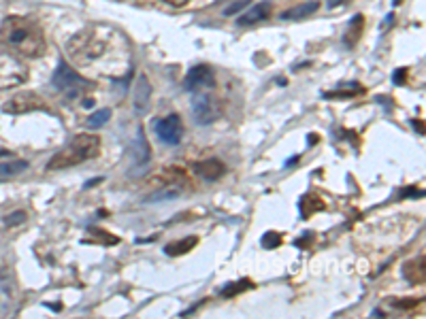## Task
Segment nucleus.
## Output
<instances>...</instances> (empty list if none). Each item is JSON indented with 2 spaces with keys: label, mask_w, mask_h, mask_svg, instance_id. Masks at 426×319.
Masks as SVG:
<instances>
[{
  "label": "nucleus",
  "mask_w": 426,
  "mask_h": 319,
  "mask_svg": "<svg viewBox=\"0 0 426 319\" xmlns=\"http://www.w3.org/2000/svg\"><path fill=\"white\" fill-rule=\"evenodd\" d=\"M70 62L87 72L109 79H121L132 68L130 40L113 26L89 23L66 40Z\"/></svg>",
  "instance_id": "1"
},
{
  "label": "nucleus",
  "mask_w": 426,
  "mask_h": 319,
  "mask_svg": "<svg viewBox=\"0 0 426 319\" xmlns=\"http://www.w3.org/2000/svg\"><path fill=\"white\" fill-rule=\"evenodd\" d=\"M47 49V40L43 28L19 15L4 17L0 23V53L17 57V60H32L40 57Z\"/></svg>",
  "instance_id": "2"
},
{
  "label": "nucleus",
  "mask_w": 426,
  "mask_h": 319,
  "mask_svg": "<svg viewBox=\"0 0 426 319\" xmlns=\"http://www.w3.org/2000/svg\"><path fill=\"white\" fill-rule=\"evenodd\" d=\"M100 153V138L96 134H77L68 140V145L55 153L49 160V170H58V168H68V166H77L81 162L94 160Z\"/></svg>",
  "instance_id": "3"
},
{
  "label": "nucleus",
  "mask_w": 426,
  "mask_h": 319,
  "mask_svg": "<svg viewBox=\"0 0 426 319\" xmlns=\"http://www.w3.org/2000/svg\"><path fill=\"white\" fill-rule=\"evenodd\" d=\"M53 87L60 89L66 98H81L92 89V83L77 74L66 62H60V66L53 72Z\"/></svg>",
  "instance_id": "4"
},
{
  "label": "nucleus",
  "mask_w": 426,
  "mask_h": 319,
  "mask_svg": "<svg viewBox=\"0 0 426 319\" xmlns=\"http://www.w3.org/2000/svg\"><path fill=\"white\" fill-rule=\"evenodd\" d=\"M196 94V91H194ZM192 111H194V119L202 125H209L213 121L219 119L222 115V104L219 100L209 94V91H200L192 98Z\"/></svg>",
  "instance_id": "5"
},
{
  "label": "nucleus",
  "mask_w": 426,
  "mask_h": 319,
  "mask_svg": "<svg viewBox=\"0 0 426 319\" xmlns=\"http://www.w3.org/2000/svg\"><path fill=\"white\" fill-rule=\"evenodd\" d=\"M28 79V68L11 55H4L0 60V89H11L21 85Z\"/></svg>",
  "instance_id": "6"
},
{
  "label": "nucleus",
  "mask_w": 426,
  "mask_h": 319,
  "mask_svg": "<svg viewBox=\"0 0 426 319\" xmlns=\"http://www.w3.org/2000/svg\"><path fill=\"white\" fill-rule=\"evenodd\" d=\"M43 100L34 94V91H26V94H17L13 98H9L2 104V113L6 115H23V113H32L43 108Z\"/></svg>",
  "instance_id": "7"
},
{
  "label": "nucleus",
  "mask_w": 426,
  "mask_h": 319,
  "mask_svg": "<svg viewBox=\"0 0 426 319\" xmlns=\"http://www.w3.org/2000/svg\"><path fill=\"white\" fill-rule=\"evenodd\" d=\"M155 134L162 142L166 145H179L181 136H183V123L181 117L177 113H170L162 119L155 121Z\"/></svg>",
  "instance_id": "8"
},
{
  "label": "nucleus",
  "mask_w": 426,
  "mask_h": 319,
  "mask_svg": "<svg viewBox=\"0 0 426 319\" xmlns=\"http://www.w3.org/2000/svg\"><path fill=\"white\" fill-rule=\"evenodd\" d=\"M183 85H185L187 91H200V89H204V87H211V85H213V70H211V66H207V64L194 66V68L185 74Z\"/></svg>",
  "instance_id": "9"
},
{
  "label": "nucleus",
  "mask_w": 426,
  "mask_h": 319,
  "mask_svg": "<svg viewBox=\"0 0 426 319\" xmlns=\"http://www.w3.org/2000/svg\"><path fill=\"white\" fill-rule=\"evenodd\" d=\"M271 13H273V4H271V2H258V4H253L249 11H245V13L236 19V23H239V26H253V23H260V21H264L266 17H271Z\"/></svg>",
  "instance_id": "10"
},
{
  "label": "nucleus",
  "mask_w": 426,
  "mask_h": 319,
  "mask_svg": "<svg viewBox=\"0 0 426 319\" xmlns=\"http://www.w3.org/2000/svg\"><path fill=\"white\" fill-rule=\"evenodd\" d=\"M194 172H196V177H200L204 181H217L219 177H224L226 166L219 160H204V162L194 164Z\"/></svg>",
  "instance_id": "11"
},
{
  "label": "nucleus",
  "mask_w": 426,
  "mask_h": 319,
  "mask_svg": "<svg viewBox=\"0 0 426 319\" xmlns=\"http://www.w3.org/2000/svg\"><path fill=\"white\" fill-rule=\"evenodd\" d=\"M403 276L411 283V285H422L426 281V268H424V255L407 262L403 266Z\"/></svg>",
  "instance_id": "12"
},
{
  "label": "nucleus",
  "mask_w": 426,
  "mask_h": 319,
  "mask_svg": "<svg viewBox=\"0 0 426 319\" xmlns=\"http://www.w3.org/2000/svg\"><path fill=\"white\" fill-rule=\"evenodd\" d=\"M134 164L136 166H143V164H147V160H149V145H147V138H145V134L138 130L136 132V138H134Z\"/></svg>",
  "instance_id": "13"
},
{
  "label": "nucleus",
  "mask_w": 426,
  "mask_h": 319,
  "mask_svg": "<svg viewBox=\"0 0 426 319\" xmlns=\"http://www.w3.org/2000/svg\"><path fill=\"white\" fill-rule=\"evenodd\" d=\"M298 208H300V215L307 219V217H311L315 211H322V208H324V202H322V198H320V196L307 194V196H302V198H300V202H298Z\"/></svg>",
  "instance_id": "14"
},
{
  "label": "nucleus",
  "mask_w": 426,
  "mask_h": 319,
  "mask_svg": "<svg viewBox=\"0 0 426 319\" xmlns=\"http://www.w3.org/2000/svg\"><path fill=\"white\" fill-rule=\"evenodd\" d=\"M26 168H28L26 160H6V162H0V177H15V174H21Z\"/></svg>",
  "instance_id": "15"
},
{
  "label": "nucleus",
  "mask_w": 426,
  "mask_h": 319,
  "mask_svg": "<svg viewBox=\"0 0 426 319\" xmlns=\"http://www.w3.org/2000/svg\"><path fill=\"white\" fill-rule=\"evenodd\" d=\"M317 2H307V4H300V6H294V9H290V11H285L281 17L283 19H302V17H307V15H311L313 11H317Z\"/></svg>",
  "instance_id": "16"
},
{
  "label": "nucleus",
  "mask_w": 426,
  "mask_h": 319,
  "mask_svg": "<svg viewBox=\"0 0 426 319\" xmlns=\"http://www.w3.org/2000/svg\"><path fill=\"white\" fill-rule=\"evenodd\" d=\"M194 245H196V238H194V236H190V238H185V240H179V242H168V245H166V253H168V255H181V253H187Z\"/></svg>",
  "instance_id": "17"
},
{
  "label": "nucleus",
  "mask_w": 426,
  "mask_h": 319,
  "mask_svg": "<svg viewBox=\"0 0 426 319\" xmlns=\"http://www.w3.org/2000/svg\"><path fill=\"white\" fill-rule=\"evenodd\" d=\"M147 85H149V83H147V79H145V77H141V81H138V85H136V96H134L136 111H143V108L147 106V94L143 96V89H145Z\"/></svg>",
  "instance_id": "18"
},
{
  "label": "nucleus",
  "mask_w": 426,
  "mask_h": 319,
  "mask_svg": "<svg viewBox=\"0 0 426 319\" xmlns=\"http://www.w3.org/2000/svg\"><path fill=\"white\" fill-rule=\"evenodd\" d=\"M109 117H111V111H109V108H100L98 113L89 115V119H87V128H100L102 123H106Z\"/></svg>",
  "instance_id": "19"
},
{
  "label": "nucleus",
  "mask_w": 426,
  "mask_h": 319,
  "mask_svg": "<svg viewBox=\"0 0 426 319\" xmlns=\"http://www.w3.org/2000/svg\"><path fill=\"white\" fill-rule=\"evenodd\" d=\"M249 287H251V281L243 279V281H236L234 285L224 287V289H222V296H224V298H228V296H236V293H241L243 289H249Z\"/></svg>",
  "instance_id": "20"
},
{
  "label": "nucleus",
  "mask_w": 426,
  "mask_h": 319,
  "mask_svg": "<svg viewBox=\"0 0 426 319\" xmlns=\"http://www.w3.org/2000/svg\"><path fill=\"white\" fill-rule=\"evenodd\" d=\"M349 28H351V36H345V43H347V47H351V45L358 40V36H360V32H362V17H360V15H356V17H354V21L349 23Z\"/></svg>",
  "instance_id": "21"
},
{
  "label": "nucleus",
  "mask_w": 426,
  "mask_h": 319,
  "mask_svg": "<svg viewBox=\"0 0 426 319\" xmlns=\"http://www.w3.org/2000/svg\"><path fill=\"white\" fill-rule=\"evenodd\" d=\"M279 242H281V236H279L277 232H268V234L262 238V245H264V247H268V249L277 247Z\"/></svg>",
  "instance_id": "22"
},
{
  "label": "nucleus",
  "mask_w": 426,
  "mask_h": 319,
  "mask_svg": "<svg viewBox=\"0 0 426 319\" xmlns=\"http://www.w3.org/2000/svg\"><path fill=\"white\" fill-rule=\"evenodd\" d=\"M21 221H26V211H15L11 217L4 219L6 225H17V223H21Z\"/></svg>",
  "instance_id": "23"
},
{
  "label": "nucleus",
  "mask_w": 426,
  "mask_h": 319,
  "mask_svg": "<svg viewBox=\"0 0 426 319\" xmlns=\"http://www.w3.org/2000/svg\"><path fill=\"white\" fill-rule=\"evenodd\" d=\"M390 304L392 306H396V308H413V306H417L420 304V300H415V298H407V300H403V302H396L394 298L390 300Z\"/></svg>",
  "instance_id": "24"
},
{
  "label": "nucleus",
  "mask_w": 426,
  "mask_h": 319,
  "mask_svg": "<svg viewBox=\"0 0 426 319\" xmlns=\"http://www.w3.org/2000/svg\"><path fill=\"white\" fill-rule=\"evenodd\" d=\"M164 2H168L170 6H183V4H187L190 0H164Z\"/></svg>",
  "instance_id": "25"
},
{
  "label": "nucleus",
  "mask_w": 426,
  "mask_h": 319,
  "mask_svg": "<svg viewBox=\"0 0 426 319\" xmlns=\"http://www.w3.org/2000/svg\"><path fill=\"white\" fill-rule=\"evenodd\" d=\"M343 2H345V0H328L330 6H339V4H343Z\"/></svg>",
  "instance_id": "26"
},
{
  "label": "nucleus",
  "mask_w": 426,
  "mask_h": 319,
  "mask_svg": "<svg viewBox=\"0 0 426 319\" xmlns=\"http://www.w3.org/2000/svg\"><path fill=\"white\" fill-rule=\"evenodd\" d=\"M0 157H11V153H9V151H4V149H0Z\"/></svg>",
  "instance_id": "27"
}]
</instances>
